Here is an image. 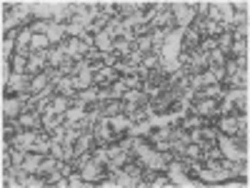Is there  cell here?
I'll return each mask as SVG.
<instances>
[{"label":"cell","mask_w":250,"mask_h":188,"mask_svg":"<svg viewBox=\"0 0 250 188\" xmlns=\"http://www.w3.org/2000/svg\"><path fill=\"white\" fill-rule=\"evenodd\" d=\"M140 68H145V70L163 68V55H160L158 50H153V53H145V55H143V63H140Z\"/></svg>","instance_id":"6"},{"label":"cell","mask_w":250,"mask_h":188,"mask_svg":"<svg viewBox=\"0 0 250 188\" xmlns=\"http://www.w3.org/2000/svg\"><path fill=\"white\" fill-rule=\"evenodd\" d=\"M45 161V153H38V151H28L25 153V163H23V168L28 173H38L40 171V165H43Z\"/></svg>","instance_id":"5"},{"label":"cell","mask_w":250,"mask_h":188,"mask_svg":"<svg viewBox=\"0 0 250 188\" xmlns=\"http://www.w3.org/2000/svg\"><path fill=\"white\" fill-rule=\"evenodd\" d=\"M20 128L28 131V133H35V131H43V113H23L18 118Z\"/></svg>","instance_id":"3"},{"label":"cell","mask_w":250,"mask_h":188,"mask_svg":"<svg viewBox=\"0 0 250 188\" xmlns=\"http://www.w3.org/2000/svg\"><path fill=\"white\" fill-rule=\"evenodd\" d=\"M103 118H118V116H125V106H123V98H110L103 103V111H100Z\"/></svg>","instance_id":"4"},{"label":"cell","mask_w":250,"mask_h":188,"mask_svg":"<svg viewBox=\"0 0 250 188\" xmlns=\"http://www.w3.org/2000/svg\"><path fill=\"white\" fill-rule=\"evenodd\" d=\"M148 100H150V93H145V91H128V93L123 95L125 116L138 111V108H148Z\"/></svg>","instance_id":"1"},{"label":"cell","mask_w":250,"mask_h":188,"mask_svg":"<svg viewBox=\"0 0 250 188\" xmlns=\"http://www.w3.org/2000/svg\"><path fill=\"white\" fill-rule=\"evenodd\" d=\"M125 93H128V86H125L123 78H120L118 83H113V98H123Z\"/></svg>","instance_id":"7"},{"label":"cell","mask_w":250,"mask_h":188,"mask_svg":"<svg viewBox=\"0 0 250 188\" xmlns=\"http://www.w3.org/2000/svg\"><path fill=\"white\" fill-rule=\"evenodd\" d=\"M23 106H25L23 98H5V103H3V123L18 120L20 116H23Z\"/></svg>","instance_id":"2"}]
</instances>
